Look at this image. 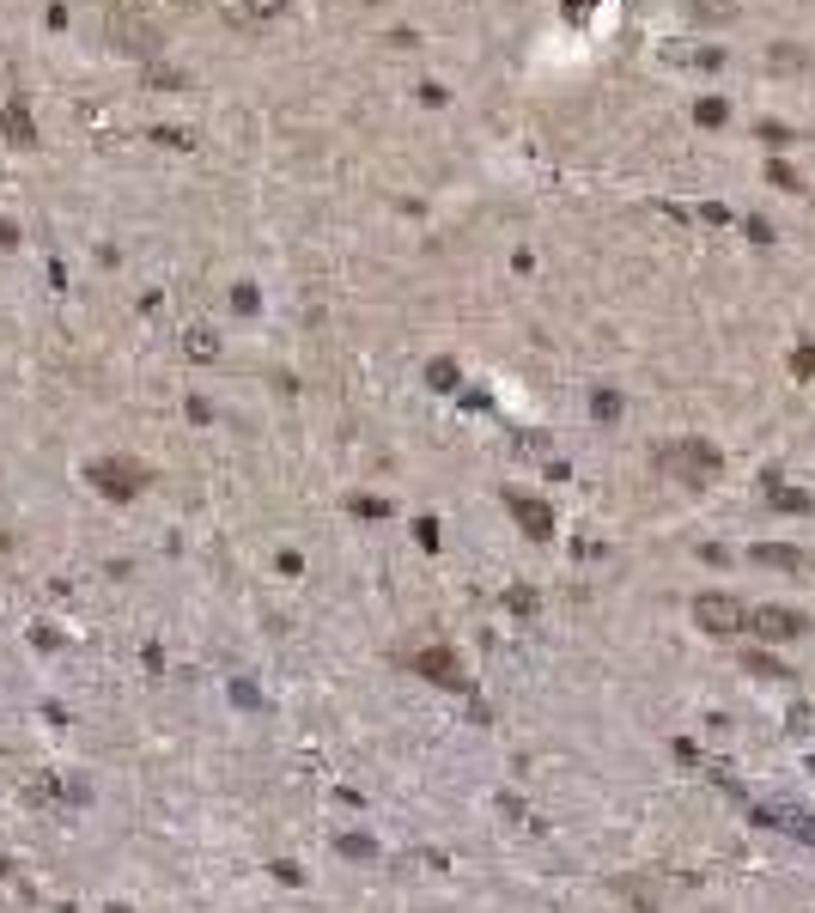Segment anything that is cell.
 <instances>
[{
  "label": "cell",
  "mask_w": 815,
  "mask_h": 913,
  "mask_svg": "<svg viewBox=\"0 0 815 913\" xmlns=\"http://www.w3.org/2000/svg\"><path fill=\"white\" fill-rule=\"evenodd\" d=\"M104 31H110V43L123 49V55H135V62H158V25L153 18H140L135 7H110Z\"/></svg>",
  "instance_id": "6da1fadb"
},
{
  "label": "cell",
  "mask_w": 815,
  "mask_h": 913,
  "mask_svg": "<svg viewBox=\"0 0 815 913\" xmlns=\"http://www.w3.org/2000/svg\"><path fill=\"white\" fill-rule=\"evenodd\" d=\"M92 481L104 487L110 499H135L140 487H147V469L128 464V457H104V464H92Z\"/></svg>",
  "instance_id": "7a4b0ae2"
},
{
  "label": "cell",
  "mask_w": 815,
  "mask_h": 913,
  "mask_svg": "<svg viewBox=\"0 0 815 913\" xmlns=\"http://www.w3.org/2000/svg\"><path fill=\"white\" fill-rule=\"evenodd\" d=\"M0 135L13 140V147H37V116H31V98L13 92L0 104Z\"/></svg>",
  "instance_id": "3957f363"
},
{
  "label": "cell",
  "mask_w": 815,
  "mask_h": 913,
  "mask_svg": "<svg viewBox=\"0 0 815 913\" xmlns=\"http://www.w3.org/2000/svg\"><path fill=\"white\" fill-rule=\"evenodd\" d=\"M663 62H676V67H718V62H724V49H712V43H700V49L670 43V49H663Z\"/></svg>",
  "instance_id": "277c9868"
},
{
  "label": "cell",
  "mask_w": 815,
  "mask_h": 913,
  "mask_svg": "<svg viewBox=\"0 0 815 913\" xmlns=\"http://www.w3.org/2000/svg\"><path fill=\"white\" fill-rule=\"evenodd\" d=\"M147 86H153V92H189V86H195V79L183 74V67H165V62H147Z\"/></svg>",
  "instance_id": "5b68a950"
},
{
  "label": "cell",
  "mask_w": 815,
  "mask_h": 913,
  "mask_svg": "<svg viewBox=\"0 0 815 913\" xmlns=\"http://www.w3.org/2000/svg\"><path fill=\"white\" fill-rule=\"evenodd\" d=\"M183 354H189V359H214V354H219V335H214V329H189V335H183Z\"/></svg>",
  "instance_id": "8992f818"
},
{
  "label": "cell",
  "mask_w": 815,
  "mask_h": 913,
  "mask_svg": "<svg viewBox=\"0 0 815 913\" xmlns=\"http://www.w3.org/2000/svg\"><path fill=\"white\" fill-rule=\"evenodd\" d=\"M280 13H286V0H244V18H256V25H275Z\"/></svg>",
  "instance_id": "52a82bcc"
},
{
  "label": "cell",
  "mask_w": 815,
  "mask_h": 913,
  "mask_svg": "<svg viewBox=\"0 0 815 913\" xmlns=\"http://www.w3.org/2000/svg\"><path fill=\"white\" fill-rule=\"evenodd\" d=\"M693 116H700V123H706V128H718L724 116H730V104H724V98H706V104L693 110Z\"/></svg>",
  "instance_id": "ba28073f"
},
{
  "label": "cell",
  "mask_w": 815,
  "mask_h": 913,
  "mask_svg": "<svg viewBox=\"0 0 815 913\" xmlns=\"http://www.w3.org/2000/svg\"><path fill=\"white\" fill-rule=\"evenodd\" d=\"M153 140H158V147H195L189 128H153Z\"/></svg>",
  "instance_id": "9c48e42d"
},
{
  "label": "cell",
  "mask_w": 815,
  "mask_h": 913,
  "mask_svg": "<svg viewBox=\"0 0 815 913\" xmlns=\"http://www.w3.org/2000/svg\"><path fill=\"white\" fill-rule=\"evenodd\" d=\"M0 871H7V852H0Z\"/></svg>",
  "instance_id": "30bf717a"
}]
</instances>
